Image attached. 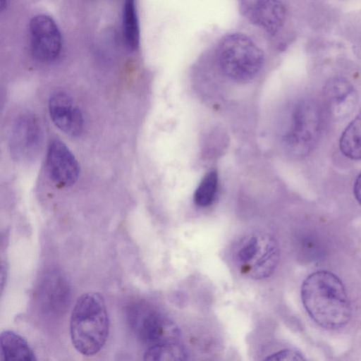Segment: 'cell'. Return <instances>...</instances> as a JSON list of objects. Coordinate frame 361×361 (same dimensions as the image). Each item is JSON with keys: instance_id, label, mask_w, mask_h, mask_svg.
<instances>
[{"instance_id": "cell-1", "label": "cell", "mask_w": 361, "mask_h": 361, "mask_svg": "<svg viewBox=\"0 0 361 361\" xmlns=\"http://www.w3.org/2000/svg\"><path fill=\"white\" fill-rule=\"evenodd\" d=\"M303 306L319 326L334 329L345 326L351 317V305L341 279L329 271L310 274L301 286Z\"/></svg>"}, {"instance_id": "cell-2", "label": "cell", "mask_w": 361, "mask_h": 361, "mask_svg": "<svg viewBox=\"0 0 361 361\" xmlns=\"http://www.w3.org/2000/svg\"><path fill=\"white\" fill-rule=\"evenodd\" d=\"M109 319L104 298L86 293L76 300L70 319V334L76 350L92 356L101 350L109 334Z\"/></svg>"}, {"instance_id": "cell-3", "label": "cell", "mask_w": 361, "mask_h": 361, "mask_svg": "<svg viewBox=\"0 0 361 361\" xmlns=\"http://www.w3.org/2000/svg\"><path fill=\"white\" fill-rule=\"evenodd\" d=\"M216 59L224 75L233 80L245 82L260 71L264 63V54L248 36L231 33L218 43Z\"/></svg>"}, {"instance_id": "cell-4", "label": "cell", "mask_w": 361, "mask_h": 361, "mask_svg": "<svg viewBox=\"0 0 361 361\" xmlns=\"http://www.w3.org/2000/svg\"><path fill=\"white\" fill-rule=\"evenodd\" d=\"M233 260L246 277L263 279L275 271L280 258L279 245L271 234L256 231L241 238L233 250Z\"/></svg>"}, {"instance_id": "cell-5", "label": "cell", "mask_w": 361, "mask_h": 361, "mask_svg": "<svg viewBox=\"0 0 361 361\" xmlns=\"http://www.w3.org/2000/svg\"><path fill=\"white\" fill-rule=\"evenodd\" d=\"M282 136L287 152L295 157L307 155L316 146L321 132V114L314 101L302 99L292 109Z\"/></svg>"}, {"instance_id": "cell-6", "label": "cell", "mask_w": 361, "mask_h": 361, "mask_svg": "<svg viewBox=\"0 0 361 361\" xmlns=\"http://www.w3.org/2000/svg\"><path fill=\"white\" fill-rule=\"evenodd\" d=\"M128 323L135 336L149 346L177 342L178 326L168 317L142 303H133L126 310Z\"/></svg>"}, {"instance_id": "cell-7", "label": "cell", "mask_w": 361, "mask_h": 361, "mask_svg": "<svg viewBox=\"0 0 361 361\" xmlns=\"http://www.w3.org/2000/svg\"><path fill=\"white\" fill-rule=\"evenodd\" d=\"M43 141L40 121L32 113H24L15 121L10 137V149L20 161H33L39 154Z\"/></svg>"}, {"instance_id": "cell-8", "label": "cell", "mask_w": 361, "mask_h": 361, "mask_svg": "<svg viewBox=\"0 0 361 361\" xmlns=\"http://www.w3.org/2000/svg\"><path fill=\"white\" fill-rule=\"evenodd\" d=\"M71 297L70 285L61 272L51 270L42 277L37 287V299L44 314L63 315L68 308Z\"/></svg>"}, {"instance_id": "cell-9", "label": "cell", "mask_w": 361, "mask_h": 361, "mask_svg": "<svg viewBox=\"0 0 361 361\" xmlns=\"http://www.w3.org/2000/svg\"><path fill=\"white\" fill-rule=\"evenodd\" d=\"M31 51L42 62L56 60L61 51L62 38L55 21L46 15L32 18L29 25Z\"/></svg>"}, {"instance_id": "cell-10", "label": "cell", "mask_w": 361, "mask_h": 361, "mask_svg": "<svg viewBox=\"0 0 361 361\" xmlns=\"http://www.w3.org/2000/svg\"><path fill=\"white\" fill-rule=\"evenodd\" d=\"M50 178L60 187H69L78 180L80 166L75 156L60 140L50 142L46 157Z\"/></svg>"}, {"instance_id": "cell-11", "label": "cell", "mask_w": 361, "mask_h": 361, "mask_svg": "<svg viewBox=\"0 0 361 361\" xmlns=\"http://www.w3.org/2000/svg\"><path fill=\"white\" fill-rule=\"evenodd\" d=\"M323 98L331 116L339 121L352 114L357 102V93L346 78L336 76L324 84Z\"/></svg>"}, {"instance_id": "cell-12", "label": "cell", "mask_w": 361, "mask_h": 361, "mask_svg": "<svg viewBox=\"0 0 361 361\" xmlns=\"http://www.w3.org/2000/svg\"><path fill=\"white\" fill-rule=\"evenodd\" d=\"M48 106L52 121L61 130L71 137L82 133V114L68 94L62 91L54 92L49 97Z\"/></svg>"}, {"instance_id": "cell-13", "label": "cell", "mask_w": 361, "mask_h": 361, "mask_svg": "<svg viewBox=\"0 0 361 361\" xmlns=\"http://www.w3.org/2000/svg\"><path fill=\"white\" fill-rule=\"evenodd\" d=\"M246 18L252 24L274 36L284 25L286 10L280 0H264Z\"/></svg>"}, {"instance_id": "cell-14", "label": "cell", "mask_w": 361, "mask_h": 361, "mask_svg": "<svg viewBox=\"0 0 361 361\" xmlns=\"http://www.w3.org/2000/svg\"><path fill=\"white\" fill-rule=\"evenodd\" d=\"M0 342L1 360L35 361L37 360L35 353L27 341L13 331H2Z\"/></svg>"}, {"instance_id": "cell-15", "label": "cell", "mask_w": 361, "mask_h": 361, "mask_svg": "<svg viewBox=\"0 0 361 361\" xmlns=\"http://www.w3.org/2000/svg\"><path fill=\"white\" fill-rule=\"evenodd\" d=\"M339 147L346 157L361 160V110L343 130Z\"/></svg>"}, {"instance_id": "cell-16", "label": "cell", "mask_w": 361, "mask_h": 361, "mask_svg": "<svg viewBox=\"0 0 361 361\" xmlns=\"http://www.w3.org/2000/svg\"><path fill=\"white\" fill-rule=\"evenodd\" d=\"M123 32L128 47L136 50L140 43V27L135 0H124Z\"/></svg>"}, {"instance_id": "cell-17", "label": "cell", "mask_w": 361, "mask_h": 361, "mask_svg": "<svg viewBox=\"0 0 361 361\" xmlns=\"http://www.w3.org/2000/svg\"><path fill=\"white\" fill-rule=\"evenodd\" d=\"M144 360L157 361H178L188 359L185 348L177 342L165 343L148 347Z\"/></svg>"}, {"instance_id": "cell-18", "label": "cell", "mask_w": 361, "mask_h": 361, "mask_svg": "<svg viewBox=\"0 0 361 361\" xmlns=\"http://www.w3.org/2000/svg\"><path fill=\"white\" fill-rule=\"evenodd\" d=\"M218 188V174L211 171L202 180L194 193V202L199 207H205L214 201Z\"/></svg>"}, {"instance_id": "cell-19", "label": "cell", "mask_w": 361, "mask_h": 361, "mask_svg": "<svg viewBox=\"0 0 361 361\" xmlns=\"http://www.w3.org/2000/svg\"><path fill=\"white\" fill-rule=\"evenodd\" d=\"M299 255L305 260L312 262L321 259L324 255V247L322 240L315 235H302L298 243Z\"/></svg>"}, {"instance_id": "cell-20", "label": "cell", "mask_w": 361, "mask_h": 361, "mask_svg": "<svg viewBox=\"0 0 361 361\" xmlns=\"http://www.w3.org/2000/svg\"><path fill=\"white\" fill-rule=\"evenodd\" d=\"M302 355L295 350L285 349L269 355L265 360H303Z\"/></svg>"}, {"instance_id": "cell-21", "label": "cell", "mask_w": 361, "mask_h": 361, "mask_svg": "<svg viewBox=\"0 0 361 361\" xmlns=\"http://www.w3.org/2000/svg\"><path fill=\"white\" fill-rule=\"evenodd\" d=\"M264 0H239L240 8L244 16H247Z\"/></svg>"}, {"instance_id": "cell-22", "label": "cell", "mask_w": 361, "mask_h": 361, "mask_svg": "<svg viewBox=\"0 0 361 361\" xmlns=\"http://www.w3.org/2000/svg\"><path fill=\"white\" fill-rule=\"evenodd\" d=\"M353 192L357 202L361 205V173L355 180Z\"/></svg>"}]
</instances>
